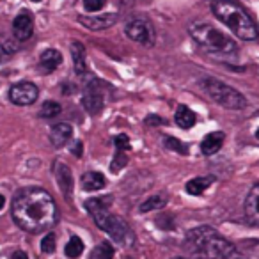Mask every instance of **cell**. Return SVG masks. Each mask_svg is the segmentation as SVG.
I'll use <instances>...</instances> for the list:
<instances>
[{
  "label": "cell",
  "instance_id": "1",
  "mask_svg": "<svg viewBox=\"0 0 259 259\" xmlns=\"http://www.w3.org/2000/svg\"><path fill=\"white\" fill-rule=\"evenodd\" d=\"M11 215L20 229L32 234L52 229L59 219L54 197L39 187H27L20 190L13 199Z\"/></svg>",
  "mask_w": 259,
  "mask_h": 259
},
{
  "label": "cell",
  "instance_id": "2",
  "mask_svg": "<svg viewBox=\"0 0 259 259\" xmlns=\"http://www.w3.org/2000/svg\"><path fill=\"white\" fill-rule=\"evenodd\" d=\"M188 248L201 259H233L236 247L211 226H199L185 236Z\"/></svg>",
  "mask_w": 259,
  "mask_h": 259
},
{
  "label": "cell",
  "instance_id": "3",
  "mask_svg": "<svg viewBox=\"0 0 259 259\" xmlns=\"http://www.w3.org/2000/svg\"><path fill=\"white\" fill-rule=\"evenodd\" d=\"M110 199L112 195L108 197H93L85 201V208L87 211L93 215L96 226L100 227L101 231L108 234L112 240H115L117 243H121L122 247H130L134 245L135 236L134 233L130 231V226L121 219V217L114 215L110 211Z\"/></svg>",
  "mask_w": 259,
  "mask_h": 259
},
{
  "label": "cell",
  "instance_id": "4",
  "mask_svg": "<svg viewBox=\"0 0 259 259\" xmlns=\"http://www.w3.org/2000/svg\"><path fill=\"white\" fill-rule=\"evenodd\" d=\"M211 11L241 41H255L259 37L254 20L236 0H213Z\"/></svg>",
  "mask_w": 259,
  "mask_h": 259
},
{
  "label": "cell",
  "instance_id": "5",
  "mask_svg": "<svg viewBox=\"0 0 259 259\" xmlns=\"http://www.w3.org/2000/svg\"><path fill=\"white\" fill-rule=\"evenodd\" d=\"M188 32L202 50L211 55H234L238 52L236 43L208 22L190 23Z\"/></svg>",
  "mask_w": 259,
  "mask_h": 259
},
{
  "label": "cell",
  "instance_id": "6",
  "mask_svg": "<svg viewBox=\"0 0 259 259\" xmlns=\"http://www.w3.org/2000/svg\"><path fill=\"white\" fill-rule=\"evenodd\" d=\"M202 85H204L208 96L220 107L229 108V110H240V108L247 107V100H245L243 94L238 93L236 89H233L227 83H224L222 80L208 76V78L202 80Z\"/></svg>",
  "mask_w": 259,
  "mask_h": 259
},
{
  "label": "cell",
  "instance_id": "7",
  "mask_svg": "<svg viewBox=\"0 0 259 259\" xmlns=\"http://www.w3.org/2000/svg\"><path fill=\"white\" fill-rule=\"evenodd\" d=\"M124 32H126V36L132 41H135V43L146 45V47H153V45H155L156 30L149 18H144V16L132 18L126 23Z\"/></svg>",
  "mask_w": 259,
  "mask_h": 259
},
{
  "label": "cell",
  "instance_id": "8",
  "mask_svg": "<svg viewBox=\"0 0 259 259\" xmlns=\"http://www.w3.org/2000/svg\"><path fill=\"white\" fill-rule=\"evenodd\" d=\"M82 103L89 114H100L105 107V83L98 78H91L83 87Z\"/></svg>",
  "mask_w": 259,
  "mask_h": 259
},
{
  "label": "cell",
  "instance_id": "9",
  "mask_svg": "<svg viewBox=\"0 0 259 259\" xmlns=\"http://www.w3.org/2000/svg\"><path fill=\"white\" fill-rule=\"evenodd\" d=\"M39 96V91L32 82H20L9 89V100L18 107H27L32 105Z\"/></svg>",
  "mask_w": 259,
  "mask_h": 259
},
{
  "label": "cell",
  "instance_id": "10",
  "mask_svg": "<svg viewBox=\"0 0 259 259\" xmlns=\"http://www.w3.org/2000/svg\"><path fill=\"white\" fill-rule=\"evenodd\" d=\"M34 32V20L30 13H20L13 22V36L16 41H27L32 37Z\"/></svg>",
  "mask_w": 259,
  "mask_h": 259
},
{
  "label": "cell",
  "instance_id": "11",
  "mask_svg": "<svg viewBox=\"0 0 259 259\" xmlns=\"http://www.w3.org/2000/svg\"><path fill=\"white\" fill-rule=\"evenodd\" d=\"M78 22L89 30H105L117 22V15L115 13H107V15H96V16L82 15L78 16Z\"/></svg>",
  "mask_w": 259,
  "mask_h": 259
},
{
  "label": "cell",
  "instance_id": "12",
  "mask_svg": "<svg viewBox=\"0 0 259 259\" xmlns=\"http://www.w3.org/2000/svg\"><path fill=\"white\" fill-rule=\"evenodd\" d=\"M54 172H55V178H57V183L61 187V192L64 194V197L71 199V194H73V174H71V169H69L66 163L62 162H55L54 163Z\"/></svg>",
  "mask_w": 259,
  "mask_h": 259
},
{
  "label": "cell",
  "instance_id": "13",
  "mask_svg": "<svg viewBox=\"0 0 259 259\" xmlns=\"http://www.w3.org/2000/svg\"><path fill=\"white\" fill-rule=\"evenodd\" d=\"M245 217L250 224L259 227V183L250 188L245 199Z\"/></svg>",
  "mask_w": 259,
  "mask_h": 259
},
{
  "label": "cell",
  "instance_id": "14",
  "mask_svg": "<svg viewBox=\"0 0 259 259\" xmlns=\"http://www.w3.org/2000/svg\"><path fill=\"white\" fill-rule=\"evenodd\" d=\"M73 137V128L68 122H59L50 130V142L55 148H64Z\"/></svg>",
  "mask_w": 259,
  "mask_h": 259
},
{
  "label": "cell",
  "instance_id": "15",
  "mask_svg": "<svg viewBox=\"0 0 259 259\" xmlns=\"http://www.w3.org/2000/svg\"><path fill=\"white\" fill-rule=\"evenodd\" d=\"M71 57H73V68L78 76L87 75V62H85V48L80 41L71 43Z\"/></svg>",
  "mask_w": 259,
  "mask_h": 259
},
{
  "label": "cell",
  "instance_id": "16",
  "mask_svg": "<svg viewBox=\"0 0 259 259\" xmlns=\"http://www.w3.org/2000/svg\"><path fill=\"white\" fill-rule=\"evenodd\" d=\"M62 62V55L61 52L54 50V48H48V50H45L43 54H41L39 57V68L43 73H52L55 71V69L61 66Z\"/></svg>",
  "mask_w": 259,
  "mask_h": 259
},
{
  "label": "cell",
  "instance_id": "17",
  "mask_svg": "<svg viewBox=\"0 0 259 259\" xmlns=\"http://www.w3.org/2000/svg\"><path fill=\"white\" fill-rule=\"evenodd\" d=\"M224 139H226V135H224L222 132H213V134L206 135L201 142L202 155L211 156V155H215L217 151H220V148H222V144H224Z\"/></svg>",
  "mask_w": 259,
  "mask_h": 259
},
{
  "label": "cell",
  "instance_id": "18",
  "mask_svg": "<svg viewBox=\"0 0 259 259\" xmlns=\"http://www.w3.org/2000/svg\"><path fill=\"white\" fill-rule=\"evenodd\" d=\"M82 183V188L85 192H96V190H101V188L107 185V180L101 172H96V170H89L82 176L80 180Z\"/></svg>",
  "mask_w": 259,
  "mask_h": 259
},
{
  "label": "cell",
  "instance_id": "19",
  "mask_svg": "<svg viewBox=\"0 0 259 259\" xmlns=\"http://www.w3.org/2000/svg\"><path fill=\"white\" fill-rule=\"evenodd\" d=\"M174 121H176V124L180 126V128L188 130V128H192V126L195 124V114L188 107L180 105V107H178V110H176V115H174Z\"/></svg>",
  "mask_w": 259,
  "mask_h": 259
},
{
  "label": "cell",
  "instance_id": "20",
  "mask_svg": "<svg viewBox=\"0 0 259 259\" xmlns=\"http://www.w3.org/2000/svg\"><path fill=\"white\" fill-rule=\"evenodd\" d=\"M215 181L213 176H201V178H194L187 183V192L190 195H201L209 185Z\"/></svg>",
  "mask_w": 259,
  "mask_h": 259
},
{
  "label": "cell",
  "instance_id": "21",
  "mask_svg": "<svg viewBox=\"0 0 259 259\" xmlns=\"http://www.w3.org/2000/svg\"><path fill=\"white\" fill-rule=\"evenodd\" d=\"M82 252H83V241L80 240L78 236H73L71 240L66 243V247H64V254L68 255L69 259L78 257Z\"/></svg>",
  "mask_w": 259,
  "mask_h": 259
},
{
  "label": "cell",
  "instance_id": "22",
  "mask_svg": "<svg viewBox=\"0 0 259 259\" xmlns=\"http://www.w3.org/2000/svg\"><path fill=\"white\" fill-rule=\"evenodd\" d=\"M114 257V248L108 241H103L98 247H94V250L91 252L89 259H112Z\"/></svg>",
  "mask_w": 259,
  "mask_h": 259
},
{
  "label": "cell",
  "instance_id": "23",
  "mask_svg": "<svg viewBox=\"0 0 259 259\" xmlns=\"http://www.w3.org/2000/svg\"><path fill=\"white\" fill-rule=\"evenodd\" d=\"M167 204V199L162 197V195H153L149 197L148 201H144L141 204V211L146 213V211H153V209H162L163 206Z\"/></svg>",
  "mask_w": 259,
  "mask_h": 259
},
{
  "label": "cell",
  "instance_id": "24",
  "mask_svg": "<svg viewBox=\"0 0 259 259\" xmlns=\"http://www.w3.org/2000/svg\"><path fill=\"white\" fill-rule=\"evenodd\" d=\"M61 110H62V107L57 103V101H45L43 103V107H41V110H39V115L41 117H45V119H50V117H55V115H59L61 114Z\"/></svg>",
  "mask_w": 259,
  "mask_h": 259
},
{
  "label": "cell",
  "instance_id": "25",
  "mask_svg": "<svg viewBox=\"0 0 259 259\" xmlns=\"http://www.w3.org/2000/svg\"><path fill=\"white\" fill-rule=\"evenodd\" d=\"M165 148L172 149V151H176V153H181V155H187V153H188L187 146H185L181 141H178V139H174V137H167L165 139Z\"/></svg>",
  "mask_w": 259,
  "mask_h": 259
},
{
  "label": "cell",
  "instance_id": "26",
  "mask_svg": "<svg viewBox=\"0 0 259 259\" xmlns=\"http://www.w3.org/2000/svg\"><path fill=\"white\" fill-rule=\"evenodd\" d=\"M0 47L6 52V55H11L15 52H18V43L15 39H11L9 36H2L0 37Z\"/></svg>",
  "mask_w": 259,
  "mask_h": 259
},
{
  "label": "cell",
  "instance_id": "27",
  "mask_svg": "<svg viewBox=\"0 0 259 259\" xmlns=\"http://www.w3.org/2000/svg\"><path fill=\"white\" fill-rule=\"evenodd\" d=\"M41 250L45 254H52L55 250V234L54 233H48L47 236L41 240Z\"/></svg>",
  "mask_w": 259,
  "mask_h": 259
},
{
  "label": "cell",
  "instance_id": "28",
  "mask_svg": "<svg viewBox=\"0 0 259 259\" xmlns=\"http://www.w3.org/2000/svg\"><path fill=\"white\" fill-rule=\"evenodd\" d=\"M105 4H107V0H83V8L89 13L101 11L105 8Z\"/></svg>",
  "mask_w": 259,
  "mask_h": 259
},
{
  "label": "cell",
  "instance_id": "29",
  "mask_svg": "<svg viewBox=\"0 0 259 259\" xmlns=\"http://www.w3.org/2000/svg\"><path fill=\"white\" fill-rule=\"evenodd\" d=\"M114 144H115V149L117 151H128L132 146H130V139H128V135H124V134H119L117 137L114 139Z\"/></svg>",
  "mask_w": 259,
  "mask_h": 259
},
{
  "label": "cell",
  "instance_id": "30",
  "mask_svg": "<svg viewBox=\"0 0 259 259\" xmlns=\"http://www.w3.org/2000/svg\"><path fill=\"white\" fill-rule=\"evenodd\" d=\"M126 162H128V158L124 156V151H117L114 156V162H112L110 169L112 170H117V169H122V167L126 165Z\"/></svg>",
  "mask_w": 259,
  "mask_h": 259
},
{
  "label": "cell",
  "instance_id": "31",
  "mask_svg": "<svg viewBox=\"0 0 259 259\" xmlns=\"http://www.w3.org/2000/svg\"><path fill=\"white\" fill-rule=\"evenodd\" d=\"M165 122V119H160L156 117V115H149L148 119H146V124H163Z\"/></svg>",
  "mask_w": 259,
  "mask_h": 259
},
{
  "label": "cell",
  "instance_id": "32",
  "mask_svg": "<svg viewBox=\"0 0 259 259\" xmlns=\"http://www.w3.org/2000/svg\"><path fill=\"white\" fill-rule=\"evenodd\" d=\"M71 153H73V155H76V156H82V142L76 141L75 146L71 148Z\"/></svg>",
  "mask_w": 259,
  "mask_h": 259
},
{
  "label": "cell",
  "instance_id": "33",
  "mask_svg": "<svg viewBox=\"0 0 259 259\" xmlns=\"http://www.w3.org/2000/svg\"><path fill=\"white\" fill-rule=\"evenodd\" d=\"M11 259H29V255H27L23 250H16L11 254Z\"/></svg>",
  "mask_w": 259,
  "mask_h": 259
},
{
  "label": "cell",
  "instance_id": "34",
  "mask_svg": "<svg viewBox=\"0 0 259 259\" xmlns=\"http://www.w3.org/2000/svg\"><path fill=\"white\" fill-rule=\"evenodd\" d=\"M6 57H8V55H6V52L2 50V47H0V64H2V62L6 61Z\"/></svg>",
  "mask_w": 259,
  "mask_h": 259
},
{
  "label": "cell",
  "instance_id": "35",
  "mask_svg": "<svg viewBox=\"0 0 259 259\" xmlns=\"http://www.w3.org/2000/svg\"><path fill=\"white\" fill-rule=\"evenodd\" d=\"M4 204H6V199H4V195L0 194V209L4 208Z\"/></svg>",
  "mask_w": 259,
  "mask_h": 259
},
{
  "label": "cell",
  "instance_id": "36",
  "mask_svg": "<svg viewBox=\"0 0 259 259\" xmlns=\"http://www.w3.org/2000/svg\"><path fill=\"white\" fill-rule=\"evenodd\" d=\"M255 137H257V139H259V130H257V132H255Z\"/></svg>",
  "mask_w": 259,
  "mask_h": 259
},
{
  "label": "cell",
  "instance_id": "37",
  "mask_svg": "<svg viewBox=\"0 0 259 259\" xmlns=\"http://www.w3.org/2000/svg\"><path fill=\"white\" fill-rule=\"evenodd\" d=\"M172 259H185V257H172Z\"/></svg>",
  "mask_w": 259,
  "mask_h": 259
},
{
  "label": "cell",
  "instance_id": "38",
  "mask_svg": "<svg viewBox=\"0 0 259 259\" xmlns=\"http://www.w3.org/2000/svg\"><path fill=\"white\" fill-rule=\"evenodd\" d=\"M32 2H41V0H32Z\"/></svg>",
  "mask_w": 259,
  "mask_h": 259
},
{
  "label": "cell",
  "instance_id": "39",
  "mask_svg": "<svg viewBox=\"0 0 259 259\" xmlns=\"http://www.w3.org/2000/svg\"><path fill=\"white\" fill-rule=\"evenodd\" d=\"M238 259H240V257H238Z\"/></svg>",
  "mask_w": 259,
  "mask_h": 259
}]
</instances>
